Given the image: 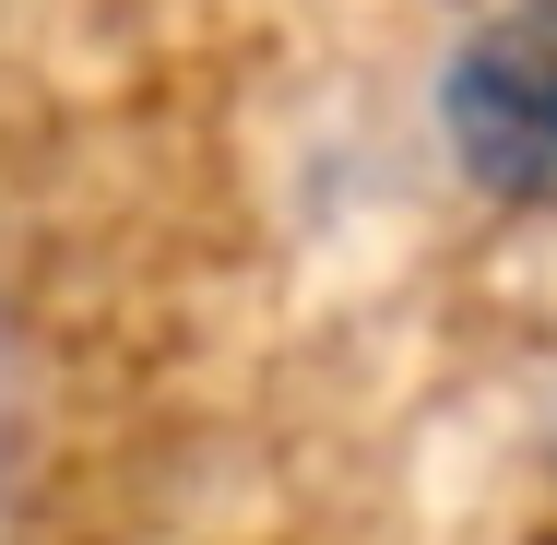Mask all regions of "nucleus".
<instances>
[{
  "instance_id": "nucleus-1",
  "label": "nucleus",
  "mask_w": 557,
  "mask_h": 545,
  "mask_svg": "<svg viewBox=\"0 0 557 545\" xmlns=\"http://www.w3.org/2000/svg\"><path fill=\"white\" fill-rule=\"evenodd\" d=\"M440 131L474 190L498 202H557V24H486L440 72Z\"/></svg>"
}]
</instances>
